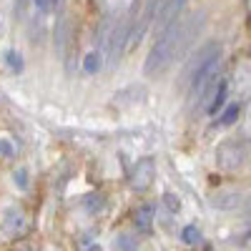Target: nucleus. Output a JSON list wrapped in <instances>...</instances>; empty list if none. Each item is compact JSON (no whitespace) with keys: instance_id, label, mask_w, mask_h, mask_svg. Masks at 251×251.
Masks as SVG:
<instances>
[{"instance_id":"4","label":"nucleus","mask_w":251,"mask_h":251,"mask_svg":"<svg viewBox=\"0 0 251 251\" xmlns=\"http://www.w3.org/2000/svg\"><path fill=\"white\" fill-rule=\"evenodd\" d=\"M128 23H116L113 25V30L108 33V40H106V46H108V63H116L121 55H123V50H126V40H128Z\"/></svg>"},{"instance_id":"9","label":"nucleus","mask_w":251,"mask_h":251,"mask_svg":"<svg viewBox=\"0 0 251 251\" xmlns=\"http://www.w3.org/2000/svg\"><path fill=\"white\" fill-rule=\"evenodd\" d=\"M151 221H153V206H143L141 211L136 214V226L141 228V231H149Z\"/></svg>"},{"instance_id":"11","label":"nucleus","mask_w":251,"mask_h":251,"mask_svg":"<svg viewBox=\"0 0 251 251\" xmlns=\"http://www.w3.org/2000/svg\"><path fill=\"white\" fill-rule=\"evenodd\" d=\"M100 68V58H98V53H91L86 60H83V71L86 73H96Z\"/></svg>"},{"instance_id":"19","label":"nucleus","mask_w":251,"mask_h":251,"mask_svg":"<svg viewBox=\"0 0 251 251\" xmlns=\"http://www.w3.org/2000/svg\"><path fill=\"white\" fill-rule=\"evenodd\" d=\"M28 3H30V0H18V3H15V13H18V15H23L25 8H28Z\"/></svg>"},{"instance_id":"21","label":"nucleus","mask_w":251,"mask_h":251,"mask_svg":"<svg viewBox=\"0 0 251 251\" xmlns=\"http://www.w3.org/2000/svg\"><path fill=\"white\" fill-rule=\"evenodd\" d=\"M249 236H251V231H249Z\"/></svg>"},{"instance_id":"5","label":"nucleus","mask_w":251,"mask_h":251,"mask_svg":"<svg viewBox=\"0 0 251 251\" xmlns=\"http://www.w3.org/2000/svg\"><path fill=\"white\" fill-rule=\"evenodd\" d=\"M153 174H156L153 161H151V158H143V161L136 166L133 176H131V186L136 188V191H146V188L151 186V181H153Z\"/></svg>"},{"instance_id":"3","label":"nucleus","mask_w":251,"mask_h":251,"mask_svg":"<svg viewBox=\"0 0 251 251\" xmlns=\"http://www.w3.org/2000/svg\"><path fill=\"white\" fill-rule=\"evenodd\" d=\"M186 5V0H158V13H156V23L163 30H169L176 20L181 18V10Z\"/></svg>"},{"instance_id":"17","label":"nucleus","mask_w":251,"mask_h":251,"mask_svg":"<svg viewBox=\"0 0 251 251\" xmlns=\"http://www.w3.org/2000/svg\"><path fill=\"white\" fill-rule=\"evenodd\" d=\"M35 3V8L40 10V13H48L50 10V0H33Z\"/></svg>"},{"instance_id":"1","label":"nucleus","mask_w":251,"mask_h":251,"mask_svg":"<svg viewBox=\"0 0 251 251\" xmlns=\"http://www.w3.org/2000/svg\"><path fill=\"white\" fill-rule=\"evenodd\" d=\"M181 28H183V20L178 18L169 30H163V33L158 35V40L153 43V48L149 50V55H146V63H143V73H146V75L161 73L163 68H169V63L178 55Z\"/></svg>"},{"instance_id":"15","label":"nucleus","mask_w":251,"mask_h":251,"mask_svg":"<svg viewBox=\"0 0 251 251\" xmlns=\"http://www.w3.org/2000/svg\"><path fill=\"white\" fill-rule=\"evenodd\" d=\"M236 113H239L236 106H228V108L224 111V116H221V123H234V121H236Z\"/></svg>"},{"instance_id":"6","label":"nucleus","mask_w":251,"mask_h":251,"mask_svg":"<svg viewBox=\"0 0 251 251\" xmlns=\"http://www.w3.org/2000/svg\"><path fill=\"white\" fill-rule=\"evenodd\" d=\"M244 161V151L239 143H224L219 149V166L221 169H236Z\"/></svg>"},{"instance_id":"2","label":"nucleus","mask_w":251,"mask_h":251,"mask_svg":"<svg viewBox=\"0 0 251 251\" xmlns=\"http://www.w3.org/2000/svg\"><path fill=\"white\" fill-rule=\"evenodd\" d=\"M219 63H221V58L211 60L208 66H203V68L191 78V91H188V98H191V103L206 100L208 91L214 88V83H216V78H219Z\"/></svg>"},{"instance_id":"20","label":"nucleus","mask_w":251,"mask_h":251,"mask_svg":"<svg viewBox=\"0 0 251 251\" xmlns=\"http://www.w3.org/2000/svg\"><path fill=\"white\" fill-rule=\"evenodd\" d=\"M86 251H103V249H100V246H88Z\"/></svg>"},{"instance_id":"16","label":"nucleus","mask_w":251,"mask_h":251,"mask_svg":"<svg viewBox=\"0 0 251 251\" xmlns=\"http://www.w3.org/2000/svg\"><path fill=\"white\" fill-rule=\"evenodd\" d=\"M163 203L169 206L171 211H178V201H176V196H174V194H166V196H163Z\"/></svg>"},{"instance_id":"10","label":"nucleus","mask_w":251,"mask_h":251,"mask_svg":"<svg viewBox=\"0 0 251 251\" xmlns=\"http://www.w3.org/2000/svg\"><path fill=\"white\" fill-rule=\"evenodd\" d=\"M181 239H183L186 244H196V241H201V231H199L196 226H183Z\"/></svg>"},{"instance_id":"14","label":"nucleus","mask_w":251,"mask_h":251,"mask_svg":"<svg viewBox=\"0 0 251 251\" xmlns=\"http://www.w3.org/2000/svg\"><path fill=\"white\" fill-rule=\"evenodd\" d=\"M13 178H15V186H18V188H28V171H25V169H18V171L13 174Z\"/></svg>"},{"instance_id":"7","label":"nucleus","mask_w":251,"mask_h":251,"mask_svg":"<svg viewBox=\"0 0 251 251\" xmlns=\"http://www.w3.org/2000/svg\"><path fill=\"white\" fill-rule=\"evenodd\" d=\"M5 231L10 234V236H20L25 231V216L20 214V211H15V208H10V211L5 214Z\"/></svg>"},{"instance_id":"18","label":"nucleus","mask_w":251,"mask_h":251,"mask_svg":"<svg viewBox=\"0 0 251 251\" xmlns=\"http://www.w3.org/2000/svg\"><path fill=\"white\" fill-rule=\"evenodd\" d=\"M0 153H3V156H13V146L8 141H0Z\"/></svg>"},{"instance_id":"8","label":"nucleus","mask_w":251,"mask_h":251,"mask_svg":"<svg viewBox=\"0 0 251 251\" xmlns=\"http://www.w3.org/2000/svg\"><path fill=\"white\" fill-rule=\"evenodd\" d=\"M226 91H228L226 80H221L219 86H216V91H214V100H211V103H208V106H206V111H208V113H216V111L221 108V103L226 100Z\"/></svg>"},{"instance_id":"12","label":"nucleus","mask_w":251,"mask_h":251,"mask_svg":"<svg viewBox=\"0 0 251 251\" xmlns=\"http://www.w3.org/2000/svg\"><path fill=\"white\" fill-rule=\"evenodd\" d=\"M5 58H8V66H10L15 73H18V71H23V58H20L15 50H8V53H5Z\"/></svg>"},{"instance_id":"13","label":"nucleus","mask_w":251,"mask_h":251,"mask_svg":"<svg viewBox=\"0 0 251 251\" xmlns=\"http://www.w3.org/2000/svg\"><path fill=\"white\" fill-rule=\"evenodd\" d=\"M88 208V211H96V208H103V196H96V194H91V196H86V203H83Z\"/></svg>"}]
</instances>
